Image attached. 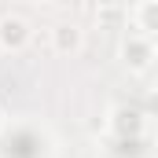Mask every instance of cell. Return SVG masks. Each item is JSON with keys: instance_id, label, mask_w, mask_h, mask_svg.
<instances>
[{"instance_id": "cell-8", "label": "cell", "mask_w": 158, "mask_h": 158, "mask_svg": "<svg viewBox=\"0 0 158 158\" xmlns=\"http://www.w3.org/2000/svg\"><path fill=\"white\" fill-rule=\"evenodd\" d=\"M155 66H158V37H155Z\"/></svg>"}, {"instance_id": "cell-10", "label": "cell", "mask_w": 158, "mask_h": 158, "mask_svg": "<svg viewBox=\"0 0 158 158\" xmlns=\"http://www.w3.org/2000/svg\"><path fill=\"white\" fill-rule=\"evenodd\" d=\"M0 55H7V52H4V48H0Z\"/></svg>"}, {"instance_id": "cell-6", "label": "cell", "mask_w": 158, "mask_h": 158, "mask_svg": "<svg viewBox=\"0 0 158 158\" xmlns=\"http://www.w3.org/2000/svg\"><path fill=\"white\" fill-rule=\"evenodd\" d=\"M7 129V110H4V103H0V132Z\"/></svg>"}, {"instance_id": "cell-7", "label": "cell", "mask_w": 158, "mask_h": 158, "mask_svg": "<svg viewBox=\"0 0 158 158\" xmlns=\"http://www.w3.org/2000/svg\"><path fill=\"white\" fill-rule=\"evenodd\" d=\"M151 107H155V110H158V92H151Z\"/></svg>"}, {"instance_id": "cell-4", "label": "cell", "mask_w": 158, "mask_h": 158, "mask_svg": "<svg viewBox=\"0 0 158 158\" xmlns=\"http://www.w3.org/2000/svg\"><path fill=\"white\" fill-rule=\"evenodd\" d=\"M132 30L147 33V37H158V0H140L132 7Z\"/></svg>"}, {"instance_id": "cell-2", "label": "cell", "mask_w": 158, "mask_h": 158, "mask_svg": "<svg viewBox=\"0 0 158 158\" xmlns=\"http://www.w3.org/2000/svg\"><path fill=\"white\" fill-rule=\"evenodd\" d=\"M30 40H33V30L22 15H0V48L4 52L19 55L30 48Z\"/></svg>"}, {"instance_id": "cell-3", "label": "cell", "mask_w": 158, "mask_h": 158, "mask_svg": "<svg viewBox=\"0 0 158 158\" xmlns=\"http://www.w3.org/2000/svg\"><path fill=\"white\" fill-rule=\"evenodd\" d=\"M52 52L55 55H77L81 48H85V30H81L77 22H59V26H52Z\"/></svg>"}, {"instance_id": "cell-9", "label": "cell", "mask_w": 158, "mask_h": 158, "mask_svg": "<svg viewBox=\"0 0 158 158\" xmlns=\"http://www.w3.org/2000/svg\"><path fill=\"white\" fill-rule=\"evenodd\" d=\"M30 4H52V0H30Z\"/></svg>"}, {"instance_id": "cell-5", "label": "cell", "mask_w": 158, "mask_h": 158, "mask_svg": "<svg viewBox=\"0 0 158 158\" xmlns=\"http://www.w3.org/2000/svg\"><path fill=\"white\" fill-rule=\"evenodd\" d=\"M121 19H125V7H121V4H99V7H96V22H99L103 30H114Z\"/></svg>"}, {"instance_id": "cell-1", "label": "cell", "mask_w": 158, "mask_h": 158, "mask_svg": "<svg viewBox=\"0 0 158 158\" xmlns=\"http://www.w3.org/2000/svg\"><path fill=\"white\" fill-rule=\"evenodd\" d=\"M121 66L129 74H147L155 66V37L132 30L129 37L121 40Z\"/></svg>"}]
</instances>
